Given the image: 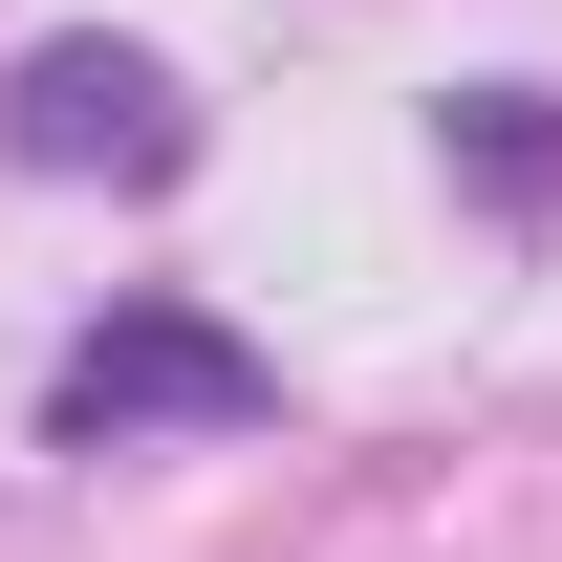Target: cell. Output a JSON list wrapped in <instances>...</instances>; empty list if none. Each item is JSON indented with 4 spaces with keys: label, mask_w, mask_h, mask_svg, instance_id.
Returning a JSON list of instances; mask_svg holds the SVG:
<instances>
[{
    "label": "cell",
    "mask_w": 562,
    "mask_h": 562,
    "mask_svg": "<svg viewBox=\"0 0 562 562\" xmlns=\"http://www.w3.org/2000/svg\"><path fill=\"white\" fill-rule=\"evenodd\" d=\"M260 412V347H216L195 303H131V325H87L44 368V432L66 454H131V432H238Z\"/></svg>",
    "instance_id": "cell-1"
},
{
    "label": "cell",
    "mask_w": 562,
    "mask_h": 562,
    "mask_svg": "<svg viewBox=\"0 0 562 562\" xmlns=\"http://www.w3.org/2000/svg\"><path fill=\"white\" fill-rule=\"evenodd\" d=\"M0 131H22V173H173L195 109H173V66H131V44H22Z\"/></svg>",
    "instance_id": "cell-2"
}]
</instances>
